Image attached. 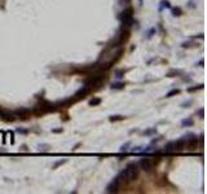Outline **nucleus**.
<instances>
[{"label": "nucleus", "instance_id": "f257e3e1", "mask_svg": "<svg viewBox=\"0 0 207 194\" xmlns=\"http://www.w3.org/2000/svg\"><path fill=\"white\" fill-rule=\"evenodd\" d=\"M119 20H121L122 25L124 29H130L132 25H133V9L130 7L127 9H124L119 14Z\"/></svg>", "mask_w": 207, "mask_h": 194}, {"label": "nucleus", "instance_id": "f03ea898", "mask_svg": "<svg viewBox=\"0 0 207 194\" xmlns=\"http://www.w3.org/2000/svg\"><path fill=\"white\" fill-rule=\"evenodd\" d=\"M105 79V75L104 73H97V74H92V75H89L87 79L84 80V85L87 88L92 89L93 87H97V85H100V83L102 82Z\"/></svg>", "mask_w": 207, "mask_h": 194}, {"label": "nucleus", "instance_id": "7ed1b4c3", "mask_svg": "<svg viewBox=\"0 0 207 194\" xmlns=\"http://www.w3.org/2000/svg\"><path fill=\"white\" fill-rule=\"evenodd\" d=\"M123 174H124L127 181H133V180H136L137 175H139V167H137L136 163H131V165H128L126 167Z\"/></svg>", "mask_w": 207, "mask_h": 194}, {"label": "nucleus", "instance_id": "20e7f679", "mask_svg": "<svg viewBox=\"0 0 207 194\" xmlns=\"http://www.w3.org/2000/svg\"><path fill=\"white\" fill-rule=\"evenodd\" d=\"M139 166L141 167L144 171L146 172H150L153 168H154V162H153L152 159H149V158H144L139 162Z\"/></svg>", "mask_w": 207, "mask_h": 194}, {"label": "nucleus", "instance_id": "39448f33", "mask_svg": "<svg viewBox=\"0 0 207 194\" xmlns=\"http://www.w3.org/2000/svg\"><path fill=\"white\" fill-rule=\"evenodd\" d=\"M13 114H14V116H17V118H20V119H27L30 115V110L26 109V107H21V109L14 110Z\"/></svg>", "mask_w": 207, "mask_h": 194}, {"label": "nucleus", "instance_id": "423d86ee", "mask_svg": "<svg viewBox=\"0 0 207 194\" xmlns=\"http://www.w3.org/2000/svg\"><path fill=\"white\" fill-rule=\"evenodd\" d=\"M0 118L4 119V120H7V122H13L14 119H16V116H14L13 111H11V110H4V109H1V113H0Z\"/></svg>", "mask_w": 207, "mask_h": 194}, {"label": "nucleus", "instance_id": "0eeeda50", "mask_svg": "<svg viewBox=\"0 0 207 194\" xmlns=\"http://www.w3.org/2000/svg\"><path fill=\"white\" fill-rule=\"evenodd\" d=\"M119 186H121V184L118 183L116 179H114L112 183L106 186V192L107 193H116V192H118V189H119Z\"/></svg>", "mask_w": 207, "mask_h": 194}, {"label": "nucleus", "instance_id": "6e6552de", "mask_svg": "<svg viewBox=\"0 0 207 194\" xmlns=\"http://www.w3.org/2000/svg\"><path fill=\"white\" fill-rule=\"evenodd\" d=\"M89 91H91V89H89V88H87L86 85H83V87L80 88L79 91H76V93L74 95V100H79V98L86 97L87 95L89 93Z\"/></svg>", "mask_w": 207, "mask_h": 194}, {"label": "nucleus", "instance_id": "1a4fd4ad", "mask_svg": "<svg viewBox=\"0 0 207 194\" xmlns=\"http://www.w3.org/2000/svg\"><path fill=\"white\" fill-rule=\"evenodd\" d=\"M173 151H176V142L171 141L164 146V153H173Z\"/></svg>", "mask_w": 207, "mask_h": 194}, {"label": "nucleus", "instance_id": "9d476101", "mask_svg": "<svg viewBox=\"0 0 207 194\" xmlns=\"http://www.w3.org/2000/svg\"><path fill=\"white\" fill-rule=\"evenodd\" d=\"M124 87H126V83L123 82H115V83H112V85H110L112 89H123Z\"/></svg>", "mask_w": 207, "mask_h": 194}, {"label": "nucleus", "instance_id": "9b49d317", "mask_svg": "<svg viewBox=\"0 0 207 194\" xmlns=\"http://www.w3.org/2000/svg\"><path fill=\"white\" fill-rule=\"evenodd\" d=\"M193 124H194V122H193V119H192V118L182 119V120H181V126L182 127H192Z\"/></svg>", "mask_w": 207, "mask_h": 194}, {"label": "nucleus", "instance_id": "f8f14e48", "mask_svg": "<svg viewBox=\"0 0 207 194\" xmlns=\"http://www.w3.org/2000/svg\"><path fill=\"white\" fill-rule=\"evenodd\" d=\"M101 101H102V100H101V98L95 97V98H92V100L89 101V102H88V105H89V106H97V105H100V104H101Z\"/></svg>", "mask_w": 207, "mask_h": 194}, {"label": "nucleus", "instance_id": "ddd939ff", "mask_svg": "<svg viewBox=\"0 0 207 194\" xmlns=\"http://www.w3.org/2000/svg\"><path fill=\"white\" fill-rule=\"evenodd\" d=\"M182 14V11H181V8H179V7H176V8H172V16L173 17H180Z\"/></svg>", "mask_w": 207, "mask_h": 194}, {"label": "nucleus", "instance_id": "4468645a", "mask_svg": "<svg viewBox=\"0 0 207 194\" xmlns=\"http://www.w3.org/2000/svg\"><path fill=\"white\" fill-rule=\"evenodd\" d=\"M126 116H123V115H112L109 118V120L110 122H116V120H123Z\"/></svg>", "mask_w": 207, "mask_h": 194}, {"label": "nucleus", "instance_id": "2eb2a0df", "mask_svg": "<svg viewBox=\"0 0 207 194\" xmlns=\"http://www.w3.org/2000/svg\"><path fill=\"white\" fill-rule=\"evenodd\" d=\"M164 8H171V4H170V1L168 0H163V1L161 3V7H159V11L162 9H164Z\"/></svg>", "mask_w": 207, "mask_h": 194}, {"label": "nucleus", "instance_id": "dca6fc26", "mask_svg": "<svg viewBox=\"0 0 207 194\" xmlns=\"http://www.w3.org/2000/svg\"><path fill=\"white\" fill-rule=\"evenodd\" d=\"M130 146H131V141H127L126 144H123L121 146V151H124V153H126V151H128V150H130Z\"/></svg>", "mask_w": 207, "mask_h": 194}, {"label": "nucleus", "instance_id": "f3484780", "mask_svg": "<svg viewBox=\"0 0 207 194\" xmlns=\"http://www.w3.org/2000/svg\"><path fill=\"white\" fill-rule=\"evenodd\" d=\"M179 93H180V89H172V91H170L166 95V97H167V98H170V97L175 96V95H179Z\"/></svg>", "mask_w": 207, "mask_h": 194}, {"label": "nucleus", "instance_id": "a211bd4d", "mask_svg": "<svg viewBox=\"0 0 207 194\" xmlns=\"http://www.w3.org/2000/svg\"><path fill=\"white\" fill-rule=\"evenodd\" d=\"M154 133H157V128H150V130H146L145 132H144V135H145V136H150V135H154Z\"/></svg>", "mask_w": 207, "mask_h": 194}, {"label": "nucleus", "instance_id": "6ab92c4d", "mask_svg": "<svg viewBox=\"0 0 207 194\" xmlns=\"http://www.w3.org/2000/svg\"><path fill=\"white\" fill-rule=\"evenodd\" d=\"M155 32H157V30H155L154 27L150 29V30H149V31H148V35H146V39H150V38L153 36V35L155 34Z\"/></svg>", "mask_w": 207, "mask_h": 194}, {"label": "nucleus", "instance_id": "aec40b11", "mask_svg": "<svg viewBox=\"0 0 207 194\" xmlns=\"http://www.w3.org/2000/svg\"><path fill=\"white\" fill-rule=\"evenodd\" d=\"M64 163H66V159H61V160H57V162L53 165V168H57L58 166H61V165H64Z\"/></svg>", "mask_w": 207, "mask_h": 194}, {"label": "nucleus", "instance_id": "412c9836", "mask_svg": "<svg viewBox=\"0 0 207 194\" xmlns=\"http://www.w3.org/2000/svg\"><path fill=\"white\" fill-rule=\"evenodd\" d=\"M192 104H193V100H188V101H185V102L181 104V107H189Z\"/></svg>", "mask_w": 207, "mask_h": 194}, {"label": "nucleus", "instance_id": "4be33fe9", "mask_svg": "<svg viewBox=\"0 0 207 194\" xmlns=\"http://www.w3.org/2000/svg\"><path fill=\"white\" fill-rule=\"evenodd\" d=\"M116 78H123L124 76V70H118L116 71V75H115Z\"/></svg>", "mask_w": 207, "mask_h": 194}, {"label": "nucleus", "instance_id": "5701e85b", "mask_svg": "<svg viewBox=\"0 0 207 194\" xmlns=\"http://www.w3.org/2000/svg\"><path fill=\"white\" fill-rule=\"evenodd\" d=\"M141 150H142V146H136V148L132 149V151H133V153H135V151H136V153H139V151H141Z\"/></svg>", "mask_w": 207, "mask_h": 194}, {"label": "nucleus", "instance_id": "b1692460", "mask_svg": "<svg viewBox=\"0 0 207 194\" xmlns=\"http://www.w3.org/2000/svg\"><path fill=\"white\" fill-rule=\"evenodd\" d=\"M201 88H203V84H201V85H198V87H194V88H189L188 91H197V89H201Z\"/></svg>", "mask_w": 207, "mask_h": 194}, {"label": "nucleus", "instance_id": "393cba45", "mask_svg": "<svg viewBox=\"0 0 207 194\" xmlns=\"http://www.w3.org/2000/svg\"><path fill=\"white\" fill-rule=\"evenodd\" d=\"M17 132H20V133H27V130H23V128L18 127V128H17Z\"/></svg>", "mask_w": 207, "mask_h": 194}, {"label": "nucleus", "instance_id": "a878e982", "mask_svg": "<svg viewBox=\"0 0 207 194\" xmlns=\"http://www.w3.org/2000/svg\"><path fill=\"white\" fill-rule=\"evenodd\" d=\"M197 113H198V115H199V118H203V107H201Z\"/></svg>", "mask_w": 207, "mask_h": 194}, {"label": "nucleus", "instance_id": "bb28decb", "mask_svg": "<svg viewBox=\"0 0 207 194\" xmlns=\"http://www.w3.org/2000/svg\"><path fill=\"white\" fill-rule=\"evenodd\" d=\"M40 150H43V151H48V150H49V148H48L47 145H43V146L40 145Z\"/></svg>", "mask_w": 207, "mask_h": 194}, {"label": "nucleus", "instance_id": "cd10ccee", "mask_svg": "<svg viewBox=\"0 0 207 194\" xmlns=\"http://www.w3.org/2000/svg\"><path fill=\"white\" fill-rule=\"evenodd\" d=\"M131 1V0H119V4H128V3H130Z\"/></svg>", "mask_w": 207, "mask_h": 194}, {"label": "nucleus", "instance_id": "c85d7f7f", "mask_svg": "<svg viewBox=\"0 0 207 194\" xmlns=\"http://www.w3.org/2000/svg\"><path fill=\"white\" fill-rule=\"evenodd\" d=\"M198 66H203V60H201V61L198 62Z\"/></svg>", "mask_w": 207, "mask_h": 194}, {"label": "nucleus", "instance_id": "c756f323", "mask_svg": "<svg viewBox=\"0 0 207 194\" xmlns=\"http://www.w3.org/2000/svg\"><path fill=\"white\" fill-rule=\"evenodd\" d=\"M22 150H23V151H27V146L23 145V146H22Z\"/></svg>", "mask_w": 207, "mask_h": 194}]
</instances>
